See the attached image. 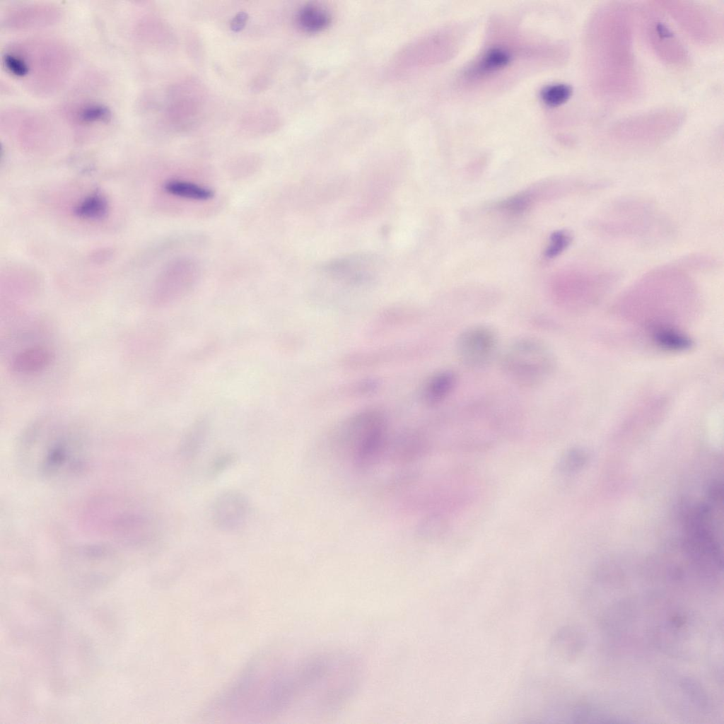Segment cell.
<instances>
[{
    "label": "cell",
    "mask_w": 724,
    "mask_h": 724,
    "mask_svg": "<svg viewBox=\"0 0 724 724\" xmlns=\"http://www.w3.org/2000/svg\"><path fill=\"white\" fill-rule=\"evenodd\" d=\"M555 357L544 341L525 336L513 340L503 351L500 365L506 378L526 387H538L549 380L555 368Z\"/></svg>",
    "instance_id": "obj_1"
},
{
    "label": "cell",
    "mask_w": 724,
    "mask_h": 724,
    "mask_svg": "<svg viewBox=\"0 0 724 724\" xmlns=\"http://www.w3.org/2000/svg\"><path fill=\"white\" fill-rule=\"evenodd\" d=\"M27 450L25 455L35 472L49 480L72 478L87 465L83 444L71 435L52 434L31 443Z\"/></svg>",
    "instance_id": "obj_2"
},
{
    "label": "cell",
    "mask_w": 724,
    "mask_h": 724,
    "mask_svg": "<svg viewBox=\"0 0 724 724\" xmlns=\"http://www.w3.org/2000/svg\"><path fill=\"white\" fill-rule=\"evenodd\" d=\"M616 281L610 270L590 267L564 269L553 278L551 294L561 308L575 310L602 298Z\"/></svg>",
    "instance_id": "obj_3"
},
{
    "label": "cell",
    "mask_w": 724,
    "mask_h": 724,
    "mask_svg": "<svg viewBox=\"0 0 724 724\" xmlns=\"http://www.w3.org/2000/svg\"><path fill=\"white\" fill-rule=\"evenodd\" d=\"M697 616L677 605H667L654 617L650 628L655 646L664 653L676 658L694 656L701 632Z\"/></svg>",
    "instance_id": "obj_4"
},
{
    "label": "cell",
    "mask_w": 724,
    "mask_h": 724,
    "mask_svg": "<svg viewBox=\"0 0 724 724\" xmlns=\"http://www.w3.org/2000/svg\"><path fill=\"white\" fill-rule=\"evenodd\" d=\"M649 204L635 199L617 201L605 208L592 222L595 229L616 237L646 235L656 223V215Z\"/></svg>",
    "instance_id": "obj_5"
},
{
    "label": "cell",
    "mask_w": 724,
    "mask_h": 724,
    "mask_svg": "<svg viewBox=\"0 0 724 724\" xmlns=\"http://www.w3.org/2000/svg\"><path fill=\"white\" fill-rule=\"evenodd\" d=\"M386 435L385 416L378 409H366L344 424L341 436L354 452L356 462L367 465L373 461L383 446Z\"/></svg>",
    "instance_id": "obj_6"
},
{
    "label": "cell",
    "mask_w": 724,
    "mask_h": 724,
    "mask_svg": "<svg viewBox=\"0 0 724 724\" xmlns=\"http://www.w3.org/2000/svg\"><path fill=\"white\" fill-rule=\"evenodd\" d=\"M658 686L663 702L679 715L693 717L710 711V699L706 689L693 677L665 671L660 675Z\"/></svg>",
    "instance_id": "obj_7"
},
{
    "label": "cell",
    "mask_w": 724,
    "mask_h": 724,
    "mask_svg": "<svg viewBox=\"0 0 724 724\" xmlns=\"http://www.w3.org/2000/svg\"><path fill=\"white\" fill-rule=\"evenodd\" d=\"M498 339L495 330L488 325H477L464 329L457 337L455 352L459 361L466 367L477 369L485 367L494 358Z\"/></svg>",
    "instance_id": "obj_8"
},
{
    "label": "cell",
    "mask_w": 724,
    "mask_h": 724,
    "mask_svg": "<svg viewBox=\"0 0 724 724\" xmlns=\"http://www.w3.org/2000/svg\"><path fill=\"white\" fill-rule=\"evenodd\" d=\"M322 269L333 279L349 284H363L375 278L378 262L369 255H350L325 263Z\"/></svg>",
    "instance_id": "obj_9"
},
{
    "label": "cell",
    "mask_w": 724,
    "mask_h": 724,
    "mask_svg": "<svg viewBox=\"0 0 724 724\" xmlns=\"http://www.w3.org/2000/svg\"><path fill=\"white\" fill-rule=\"evenodd\" d=\"M250 513L247 496L238 491L229 490L220 494L214 501L211 518L214 525L226 532L240 527Z\"/></svg>",
    "instance_id": "obj_10"
},
{
    "label": "cell",
    "mask_w": 724,
    "mask_h": 724,
    "mask_svg": "<svg viewBox=\"0 0 724 724\" xmlns=\"http://www.w3.org/2000/svg\"><path fill=\"white\" fill-rule=\"evenodd\" d=\"M457 380L456 373L450 369L434 373L422 387L421 397L423 402L431 407L440 404L454 391Z\"/></svg>",
    "instance_id": "obj_11"
},
{
    "label": "cell",
    "mask_w": 724,
    "mask_h": 724,
    "mask_svg": "<svg viewBox=\"0 0 724 724\" xmlns=\"http://www.w3.org/2000/svg\"><path fill=\"white\" fill-rule=\"evenodd\" d=\"M54 359L52 351L42 345H35L19 351L11 361L12 370L21 374H34L48 368Z\"/></svg>",
    "instance_id": "obj_12"
},
{
    "label": "cell",
    "mask_w": 724,
    "mask_h": 724,
    "mask_svg": "<svg viewBox=\"0 0 724 724\" xmlns=\"http://www.w3.org/2000/svg\"><path fill=\"white\" fill-rule=\"evenodd\" d=\"M512 59L513 54L508 48L498 45L490 47L473 66L469 74L482 76L498 72L508 66Z\"/></svg>",
    "instance_id": "obj_13"
},
{
    "label": "cell",
    "mask_w": 724,
    "mask_h": 724,
    "mask_svg": "<svg viewBox=\"0 0 724 724\" xmlns=\"http://www.w3.org/2000/svg\"><path fill=\"white\" fill-rule=\"evenodd\" d=\"M332 16L323 6L310 4L303 6L297 15L300 28L308 33H317L326 29L330 24Z\"/></svg>",
    "instance_id": "obj_14"
},
{
    "label": "cell",
    "mask_w": 724,
    "mask_h": 724,
    "mask_svg": "<svg viewBox=\"0 0 724 724\" xmlns=\"http://www.w3.org/2000/svg\"><path fill=\"white\" fill-rule=\"evenodd\" d=\"M209 431L208 423L204 420L195 421L182 436L179 454L185 460L196 457L202 450Z\"/></svg>",
    "instance_id": "obj_15"
},
{
    "label": "cell",
    "mask_w": 724,
    "mask_h": 724,
    "mask_svg": "<svg viewBox=\"0 0 724 724\" xmlns=\"http://www.w3.org/2000/svg\"><path fill=\"white\" fill-rule=\"evenodd\" d=\"M559 652L561 657L568 661L579 656L586 646L585 633L576 627H566L559 634L556 640Z\"/></svg>",
    "instance_id": "obj_16"
},
{
    "label": "cell",
    "mask_w": 724,
    "mask_h": 724,
    "mask_svg": "<svg viewBox=\"0 0 724 724\" xmlns=\"http://www.w3.org/2000/svg\"><path fill=\"white\" fill-rule=\"evenodd\" d=\"M648 28L650 41L651 40L652 45L655 47L657 52L661 53L660 55L662 57L667 58L668 49L672 51L671 49H673L680 54L682 53L679 51H684L682 49V45L663 22L653 20L649 24Z\"/></svg>",
    "instance_id": "obj_17"
},
{
    "label": "cell",
    "mask_w": 724,
    "mask_h": 724,
    "mask_svg": "<svg viewBox=\"0 0 724 724\" xmlns=\"http://www.w3.org/2000/svg\"><path fill=\"white\" fill-rule=\"evenodd\" d=\"M651 328L655 344L664 349L682 351L689 348L691 344L690 339L676 328L667 325H655Z\"/></svg>",
    "instance_id": "obj_18"
},
{
    "label": "cell",
    "mask_w": 724,
    "mask_h": 724,
    "mask_svg": "<svg viewBox=\"0 0 724 724\" xmlns=\"http://www.w3.org/2000/svg\"><path fill=\"white\" fill-rule=\"evenodd\" d=\"M164 189L175 197L194 201H206L214 196L211 189L183 180H170L165 184Z\"/></svg>",
    "instance_id": "obj_19"
},
{
    "label": "cell",
    "mask_w": 724,
    "mask_h": 724,
    "mask_svg": "<svg viewBox=\"0 0 724 724\" xmlns=\"http://www.w3.org/2000/svg\"><path fill=\"white\" fill-rule=\"evenodd\" d=\"M107 204L100 194H93L83 199L76 207L75 213L78 217L86 219L103 218L107 213Z\"/></svg>",
    "instance_id": "obj_20"
},
{
    "label": "cell",
    "mask_w": 724,
    "mask_h": 724,
    "mask_svg": "<svg viewBox=\"0 0 724 724\" xmlns=\"http://www.w3.org/2000/svg\"><path fill=\"white\" fill-rule=\"evenodd\" d=\"M572 88L564 83H555L545 86L540 92L542 101L549 107H558L565 103L571 96Z\"/></svg>",
    "instance_id": "obj_21"
},
{
    "label": "cell",
    "mask_w": 724,
    "mask_h": 724,
    "mask_svg": "<svg viewBox=\"0 0 724 724\" xmlns=\"http://www.w3.org/2000/svg\"><path fill=\"white\" fill-rule=\"evenodd\" d=\"M447 519L440 515L428 517L421 526V535L426 539H437L448 530Z\"/></svg>",
    "instance_id": "obj_22"
},
{
    "label": "cell",
    "mask_w": 724,
    "mask_h": 724,
    "mask_svg": "<svg viewBox=\"0 0 724 724\" xmlns=\"http://www.w3.org/2000/svg\"><path fill=\"white\" fill-rule=\"evenodd\" d=\"M585 452L578 448H571L559 459L557 467L561 472L570 473L580 469L585 462Z\"/></svg>",
    "instance_id": "obj_23"
},
{
    "label": "cell",
    "mask_w": 724,
    "mask_h": 724,
    "mask_svg": "<svg viewBox=\"0 0 724 724\" xmlns=\"http://www.w3.org/2000/svg\"><path fill=\"white\" fill-rule=\"evenodd\" d=\"M571 235L568 233L560 230L551 235L549 243L545 251V256L553 258L562 252L569 245Z\"/></svg>",
    "instance_id": "obj_24"
},
{
    "label": "cell",
    "mask_w": 724,
    "mask_h": 724,
    "mask_svg": "<svg viewBox=\"0 0 724 724\" xmlns=\"http://www.w3.org/2000/svg\"><path fill=\"white\" fill-rule=\"evenodd\" d=\"M236 460L237 455L233 452L218 454L211 462L209 473L216 476L233 465Z\"/></svg>",
    "instance_id": "obj_25"
},
{
    "label": "cell",
    "mask_w": 724,
    "mask_h": 724,
    "mask_svg": "<svg viewBox=\"0 0 724 724\" xmlns=\"http://www.w3.org/2000/svg\"><path fill=\"white\" fill-rule=\"evenodd\" d=\"M109 112L105 107L98 105H88L78 112V117L84 122H96L108 118Z\"/></svg>",
    "instance_id": "obj_26"
},
{
    "label": "cell",
    "mask_w": 724,
    "mask_h": 724,
    "mask_svg": "<svg viewBox=\"0 0 724 724\" xmlns=\"http://www.w3.org/2000/svg\"><path fill=\"white\" fill-rule=\"evenodd\" d=\"M247 14L245 12L238 13L233 19L231 22V28L234 31H238L241 30L247 19Z\"/></svg>",
    "instance_id": "obj_27"
}]
</instances>
